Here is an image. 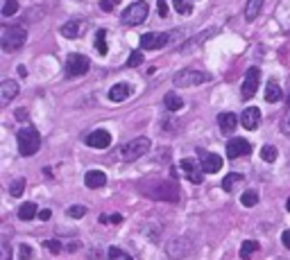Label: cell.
<instances>
[{
    "label": "cell",
    "mask_w": 290,
    "mask_h": 260,
    "mask_svg": "<svg viewBox=\"0 0 290 260\" xmlns=\"http://www.w3.org/2000/svg\"><path fill=\"white\" fill-rule=\"evenodd\" d=\"M16 143H18L20 156H32V154H36L41 147V136L34 127H23V129L18 131V136H16Z\"/></svg>",
    "instance_id": "cell-1"
},
{
    "label": "cell",
    "mask_w": 290,
    "mask_h": 260,
    "mask_svg": "<svg viewBox=\"0 0 290 260\" xmlns=\"http://www.w3.org/2000/svg\"><path fill=\"white\" fill-rule=\"evenodd\" d=\"M25 39H27L25 27L9 25V27L2 30V34H0V48H2L5 52H14V50H18V48H23Z\"/></svg>",
    "instance_id": "cell-2"
},
{
    "label": "cell",
    "mask_w": 290,
    "mask_h": 260,
    "mask_svg": "<svg viewBox=\"0 0 290 260\" xmlns=\"http://www.w3.org/2000/svg\"><path fill=\"white\" fill-rule=\"evenodd\" d=\"M211 75L204 70H198V68H184V70H179L175 77H172V84L177 86V88H191V86H199L209 82Z\"/></svg>",
    "instance_id": "cell-3"
},
{
    "label": "cell",
    "mask_w": 290,
    "mask_h": 260,
    "mask_svg": "<svg viewBox=\"0 0 290 260\" xmlns=\"http://www.w3.org/2000/svg\"><path fill=\"white\" fill-rule=\"evenodd\" d=\"M152 147V140L145 136H139L134 138V140H129V143H125L123 147H120V156H123V161H136V158H141V156H145V152Z\"/></svg>",
    "instance_id": "cell-4"
},
{
    "label": "cell",
    "mask_w": 290,
    "mask_h": 260,
    "mask_svg": "<svg viewBox=\"0 0 290 260\" xmlns=\"http://www.w3.org/2000/svg\"><path fill=\"white\" fill-rule=\"evenodd\" d=\"M147 12H150L147 2H132V5L123 12V23H125V25H132V27L141 25V23L147 18Z\"/></svg>",
    "instance_id": "cell-5"
},
{
    "label": "cell",
    "mask_w": 290,
    "mask_h": 260,
    "mask_svg": "<svg viewBox=\"0 0 290 260\" xmlns=\"http://www.w3.org/2000/svg\"><path fill=\"white\" fill-rule=\"evenodd\" d=\"M89 68H91V61L84 57V54H68L66 59V75L68 77H82V75H86L89 72Z\"/></svg>",
    "instance_id": "cell-6"
},
{
    "label": "cell",
    "mask_w": 290,
    "mask_h": 260,
    "mask_svg": "<svg viewBox=\"0 0 290 260\" xmlns=\"http://www.w3.org/2000/svg\"><path fill=\"white\" fill-rule=\"evenodd\" d=\"M193 249V242L188 238H175V240L168 242V247H165V254L170 256L172 260H179V258H186V256L191 254Z\"/></svg>",
    "instance_id": "cell-7"
},
{
    "label": "cell",
    "mask_w": 290,
    "mask_h": 260,
    "mask_svg": "<svg viewBox=\"0 0 290 260\" xmlns=\"http://www.w3.org/2000/svg\"><path fill=\"white\" fill-rule=\"evenodd\" d=\"M258 82H261V70L254 66V68H250V70L245 72V82H243V88H240V93H243L245 100H250V98L256 95Z\"/></svg>",
    "instance_id": "cell-8"
},
{
    "label": "cell",
    "mask_w": 290,
    "mask_h": 260,
    "mask_svg": "<svg viewBox=\"0 0 290 260\" xmlns=\"http://www.w3.org/2000/svg\"><path fill=\"white\" fill-rule=\"evenodd\" d=\"M198 161L202 163V170H204L206 174H213L218 170L222 168V156L213 154V152H206V150H198Z\"/></svg>",
    "instance_id": "cell-9"
},
{
    "label": "cell",
    "mask_w": 290,
    "mask_h": 260,
    "mask_svg": "<svg viewBox=\"0 0 290 260\" xmlns=\"http://www.w3.org/2000/svg\"><path fill=\"white\" fill-rule=\"evenodd\" d=\"M252 154V145L245 138H231L227 143V156L229 158H240V156H250Z\"/></svg>",
    "instance_id": "cell-10"
},
{
    "label": "cell",
    "mask_w": 290,
    "mask_h": 260,
    "mask_svg": "<svg viewBox=\"0 0 290 260\" xmlns=\"http://www.w3.org/2000/svg\"><path fill=\"white\" fill-rule=\"evenodd\" d=\"M181 170L186 172V176H188V181L191 183H202L204 181V170H202V163L195 161V158H184L181 161Z\"/></svg>",
    "instance_id": "cell-11"
},
{
    "label": "cell",
    "mask_w": 290,
    "mask_h": 260,
    "mask_svg": "<svg viewBox=\"0 0 290 260\" xmlns=\"http://www.w3.org/2000/svg\"><path fill=\"white\" fill-rule=\"evenodd\" d=\"M165 43H168V34L163 32H147L141 36V48H145V50H159Z\"/></svg>",
    "instance_id": "cell-12"
},
{
    "label": "cell",
    "mask_w": 290,
    "mask_h": 260,
    "mask_svg": "<svg viewBox=\"0 0 290 260\" xmlns=\"http://www.w3.org/2000/svg\"><path fill=\"white\" fill-rule=\"evenodd\" d=\"M86 145L95 147V150H107L111 145V134L107 129H95V131H91V136L86 138Z\"/></svg>",
    "instance_id": "cell-13"
},
{
    "label": "cell",
    "mask_w": 290,
    "mask_h": 260,
    "mask_svg": "<svg viewBox=\"0 0 290 260\" xmlns=\"http://www.w3.org/2000/svg\"><path fill=\"white\" fill-rule=\"evenodd\" d=\"M240 124H243L245 129H256L258 124H261V111L256 106H247L243 111V116H240Z\"/></svg>",
    "instance_id": "cell-14"
},
{
    "label": "cell",
    "mask_w": 290,
    "mask_h": 260,
    "mask_svg": "<svg viewBox=\"0 0 290 260\" xmlns=\"http://www.w3.org/2000/svg\"><path fill=\"white\" fill-rule=\"evenodd\" d=\"M129 95H132V86L125 84V82L113 84L111 88H109V100H111V102H125Z\"/></svg>",
    "instance_id": "cell-15"
},
{
    "label": "cell",
    "mask_w": 290,
    "mask_h": 260,
    "mask_svg": "<svg viewBox=\"0 0 290 260\" xmlns=\"http://www.w3.org/2000/svg\"><path fill=\"white\" fill-rule=\"evenodd\" d=\"M84 183H86V188H102L107 183V174L102 170H91V172H86Z\"/></svg>",
    "instance_id": "cell-16"
},
{
    "label": "cell",
    "mask_w": 290,
    "mask_h": 260,
    "mask_svg": "<svg viewBox=\"0 0 290 260\" xmlns=\"http://www.w3.org/2000/svg\"><path fill=\"white\" fill-rule=\"evenodd\" d=\"M16 95H18V84L14 79H5L0 84V98H2V102H12Z\"/></svg>",
    "instance_id": "cell-17"
},
{
    "label": "cell",
    "mask_w": 290,
    "mask_h": 260,
    "mask_svg": "<svg viewBox=\"0 0 290 260\" xmlns=\"http://www.w3.org/2000/svg\"><path fill=\"white\" fill-rule=\"evenodd\" d=\"M82 34H84V23L82 20H71V23L61 27V36H66V39H77Z\"/></svg>",
    "instance_id": "cell-18"
},
{
    "label": "cell",
    "mask_w": 290,
    "mask_h": 260,
    "mask_svg": "<svg viewBox=\"0 0 290 260\" xmlns=\"http://www.w3.org/2000/svg\"><path fill=\"white\" fill-rule=\"evenodd\" d=\"M218 124H220V129H222L224 134H231L238 124L236 113H229V111H227V113H220V116H218Z\"/></svg>",
    "instance_id": "cell-19"
},
{
    "label": "cell",
    "mask_w": 290,
    "mask_h": 260,
    "mask_svg": "<svg viewBox=\"0 0 290 260\" xmlns=\"http://www.w3.org/2000/svg\"><path fill=\"white\" fill-rule=\"evenodd\" d=\"M36 210H39V208H36V204H32V202H25L23 204V206L18 208V220H23V222H30V220H34V217H36Z\"/></svg>",
    "instance_id": "cell-20"
},
{
    "label": "cell",
    "mask_w": 290,
    "mask_h": 260,
    "mask_svg": "<svg viewBox=\"0 0 290 260\" xmlns=\"http://www.w3.org/2000/svg\"><path fill=\"white\" fill-rule=\"evenodd\" d=\"M163 106L168 111H179L181 106H184V100L179 98L177 93H165V98H163Z\"/></svg>",
    "instance_id": "cell-21"
},
{
    "label": "cell",
    "mask_w": 290,
    "mask_h": 260,
    "mask_svg": "<svg viewBox=\"0 0 290 260\" xmlns=\"http://www.w3.org/2000/svg\"><path fill=\"white\" fill-rule=\"evenodd\" d=\"M261 7H263V0H247V7H245V18L254 20L261 14Z\"/></svg>",
    "instance_id": "cell-22"
},
{
    "label": "cell",
    "mask_w": 290,
    "mask_h": 260,
    "mask_svg": "<svg viewBox=\"0 0 290 260\" xmlns=\"http://www.w3.org/2000/svg\"><path fill=\"white\" fill-rule=\"evenodd\" d=\"M281 98H284L281 86L274 84V82H270V84H268V88H265V100H268V102H279Z\"/></svg>",
    "instance_id": "cell-23"
},
{
    "label": "cell",
    "mask_w": 290,
    "mask_h": 260,
    "mask_svg": "<svg viewBox=\"0 0 290 260\" xmlns=\"http://www.w3.org/2000/svg\"><path fill=\"white\" fill-rule=\"evenodd\" d=\"M256 249H258V244L254 240H245L243 247H240V258H243V260L252 258V256L256 254Z\"/></svg>",
    "instance_id": "cell-24"
},
{
    "label": "cell",
    "mask_w": 290,
    "mask_h": 260,
    "mask_svg": "<svg viewBox=\"0 0 290 260\" xmlns=\"http://www.w3.org/2000/svg\"><path fill=\"white\" fill-rule=\"evenodd\" d=\"M240 181H243V174H238V172H231V174L224 176L222 188L227 190V192H231V190H234V186H236V183H240Z\"/></svg>",
    "instance_id": "cell-25"
},
{
    "label": "cell",
    "mask_w": 290,
    "mask_h": 260,
    "mask_svg": "<svg viewBox=\"0 0 290 260\" xmlns=\"http://www.w3.org/2000/svg\"><path fill=\"white\" fill-rule=\"evenodd\" d=\"M277 156H279V152H277L274 145H263V150H261V158H263L265 163H274V161H277Z\"/></svg>",
    "instance_id": "cell-26"
},
{
    "label": "cell",
    "mask_w": 290,
    "mask_h": 260,
    "mask_svg": "<svg viewBox=\"0 0 290 260\" xmlns=\"http://www.w3.org/2000/svg\"><path fill=\"white\" fill-rule=\"evenodd\" d=\"M107 256H109V260H134L132 256L127 254V251H123L120 247H109Z\"/></svg>",
    "instance_id": "cell-27"
},
{
    "label": "cell",
    "mask_w": 290,
    "mask_h": 260,
    "mask_svg": "<svg viewBox=\"0 0 290 260\" xmlns=\"http://www.w3.org/2000/svg\"><path fill=\"white\" fill-rule=\"evenodd\" d=\"M95 48H98V54H107V30H98V34H95Z\"/></svg>",
    "instance_id": "cell-28"
},
{
    "label": "cell",
    "mask_w": 290,
    "mask_h": 260,
    "mask_svg": "<svg viewBox=\"0 0 290 260\" xmlns=\"http://www.w3.org/2000/svg\"><path fill=\"white\" fill-rule=\"evenodd\" d=\"M240 204L247 208L256 206L258 204V192H254V190H247V192H243V197H240Z\"/></svg>",
    "instance_id": "cell-29"
},
{
    "label": "cell",
    "mask_w": 290,
    "mask_h": 260,
    "mask_svg": "<svg viewBox=\"0 0 290 260\" xmlns=\"http://www.w3.org/2000/svg\"><path fill=\"white\" fill-rule=\"evenodd\" d=\"M23 190H25V179H23V176L14 179L12 186H9V192H12L14 197H20V195H23Z\"/></svg>",
    "instance_id": "cell-30"
},
{
    "label": "cell",
    "mask_w": 290,
    "mask_h": 260,
    "mask_svg": "<svg viewBox=\"0 0 290 260\" xmlns=\"http://www.w3.org/2000/svg\"><path fill=\"white\" fill-rule=\"evenodd\" d=\"M172 2H175V9H177L179 14H186V16H188V14L193 12L191 0H172Z\"/></svg>",
    "instance_id": "cell-31"
},
{
    "label": "cell",
    "mask_w": 290,
    "mask_h": 260,
    "mask_svg": "<svg viewBox=\"0 0 290 260\" xmlns=\"http://www.w3.org/2000/svg\"><path fill=\"white\" fill-rule=\"evenodd\" d=\"M16 12H18V2H16V0H5V5H2V16H14Z\"/></svg>",
    "instance_id": "cell-32"
},
{
    "label": "cell",
    "mask_w": 290,
    "mask_h": 260,
    "mask_svg": "<svg viewBox=\"0 0 290 260\" xmlns=\"http://www.w3.org/2000/svg\"><path fill=\"white\" fill-rule=\"evenodd\" d=\"M66 213H68V217H75V220H79V217H84V215H86V208L77 204V206H68Z\"/></svg>",
    "instance_id": "cell-33"
},
{
    "label": "cell",
    "mask_w": 290,
    "mask_h": 260,
    "mask_svg": "<svg viewBox=\"0 0 290 260\" xmlns=\"http://www.w3.org/2000/svg\"><path fill=\"white\" fill-rule=\"evenodd\" d=\"M143 64V52H132V54H129V59H127V66H129V68H136V66H141Z\"/></svg>",
    "instance_id": "cell-34"
},
{
    "label": "cell",
    "mask_w": 290,
    "mask_h": 260,
    "mask_svg": "<svg viewBox=\"0 0 290 260\" xmlns=\"http://www.w3.org/2000/svg\"><path fill=\"white\" fill-rule=\"evenodd\" d=\"M18 260H32V247L30 244H18Z\"/></svg>",
    "instance_id": "cell-35"
},
{
    "label": "cell",
    "mask_w": 290,
    "mask_h": 260,
    "mask_svg": "<svg viewBox=\"0 0 290 260\" xmlns=\"http://www.w3.org/2000/svg\"><path fill=\"white\" fill-rule=\"evenodd\" d=\"M46 249L50 251V254L57 256V254L61 251V242H59V240H48V242H46Z\"/></svg>",
    "instance_id": "cell-36"
},
{
    "label": "cell",
    "mask_w": 290,
    "mask_h": 260,
    "mask_svg": "<svg viewBox=\"0 0 290 260\" xmlns=\"http://www.w3.org/2000/svg\"><path fill=\"white\" fill-rule=\"evenodd\" d=\"M281 131H284L286 136H290V111L284 116V120H281Z\"/></svg>",
    "instance_id": "cell-37"
},
{
    "label": "cell",
    "mask_w": 290,
    "mask_h": 260,
    "mask_svg": "<svg viewBox=\"0 0 290 260\" xmlns=\"http://www.w3.org/2000/svg\"><path fill=\"white\" fill-rule=\"evenodd\" d=\"M2 260H12V247L7 240H2Z\"/></svg>",
    "instance_id": "cell-38"
},
{
    "label": "cell",
    "mask_w": 290,
    "mask_h": 260,
    "mask_svg": "<svg viewBox=\"0 0 290 260\" xmlns=\"http://www.w3.org/2000/svg\"><path fill=\"white\" fill-rule=\"evenodd\" d=\"M116 2H118V0H100V9H105V12H111Z\"/></svg>",
    "instance_id": "cell-39"
},
{
    "label": "cell",
    "mask_w": 290,
    "mask_h": 260,
    "mask_svg": "<svg viewBox=\"0 0 290 260\" xmlns=\"http://www.w3.org/2000/svg\"><path fill=\"white\" fill-rule=\"evenodd\" d=\"M79 249H82V242H79V240H75V242H68L66 251H68V254H75V251H79Z\"/></svg>",
    "instance_id": "cell-40"
},
{
    "label": "cell",
    "mask_w": 290,
    "mask_h": 260,
    "mask_svg": "<svg viewBox=\"0 0 290 260\" xmlns=\"http://www.w3.org/2000/svg\"><path fill=\"white\" fill-rule=\"evenodd\" d=\"M159 16H161V18L168 16V5H165V0H159Z\"/></svg>",
    "instance_id": "cell-41"
},
{
    "label": "cell",
    "mask_w": 290,
    "mask_h": 260,
    "mask_svg": "<svg viewBox=\"0 0 290 260\" xmlns=\"http://www.w3.org/2000/svg\"><path fill=\"white\" fill-rule=\"evenodd\" d=\"M281 242H284V247H286V249H290V228L281 233Z\"/></svg>",
    "instance_id": "cell-42"
},
{
    "label": "cell",
    "mask_w": 290,
    "mask_h": 260,
    "mask_svg": "<svg viewBox=\"0 0 290 260\" xmlns=\"http://www.w3.org/2000/svg\"><path fill=\"white\" fill-rule=\"evenodd\" d=\"M50 215H53V213H50L48 208H43V210H39V217H41V220H43V222H48V220H50Z\"/></svg>",
    "instance_id": "cell-43"
},
{
    "label": "cell",
    "mask_w": 290,
    "mask_h": 260,
    "mask_svg": "<svg viewBox=\"0 0 290 260\" xmlns=\"http://www.w3.org/2000/svg\"><path fill=\"white\" fill-rule=\"evenodd\" d=\"M109 220H111L113 224H120V222H123V217H120V215H111V217H109Z\"/></svg>",
    "instance_id": "cell-44"
},
{
    "label": "cell",
    "mask_w": 290,
    "mask_h": 260,
    "mask_svg": "<svg viewBox=\"0 0 290 260\" xmlns=\"http://www.w3.org/2000/svg\"><path fill=\"white\" fill-rule=\"evenodd\" d=\"M286 208H288V213H290V197H288V202H286Z\"/></svg>",
    "instance_id": "cell-45"
},
{
    "label": "cell",
    "mask_w": 290,
    "mask_h": 260,
    "mask_svg": "<svg viewBox=\"0 0 290 260\" xmlns=\"http://www.w3.org/2000/svg\"><path fill=\"white\" fill-rule=\"evenodd\" d=\"M288 106H290V91H288Z\"/></svg>",
    "instance_id": "cell-46"
}]
</instances>
